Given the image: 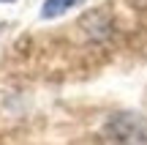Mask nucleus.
<instances>
[{"mask_svg":"<svg viewBox=\"0 0 147 145\" xmlns=\"http://www.w3.org/2000/svg\"><path fill=\"white\" fill-rule=\"evenodd\" d=\"M76 3H79V0H47L44 8H41V16H44V19H55V16L65 14L68 8H74Z\"/></svg>","mask_w":147,"mask_h":145,"instance_id":"nucleus-1","label":"nucleus"},{"mask_svg":"<svg viewBox=\"0 0 147 145\" xmlns=\"http://www.w3.org/2000/svg\"><path fill=\"white\" fill-rule=\"evenodd\" d=\"M128 5L136 11H147V0H128Z\"/></svg>","mask_w":147,"mask_h":145,"instance_id":"nucleus-2","label":"nucleus"}]
</instances>
